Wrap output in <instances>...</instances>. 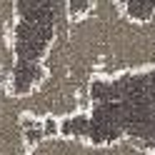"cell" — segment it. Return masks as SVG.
Segmentation results:
<instances>
[{
  "instance_id": "cell-2",
  "label": "cell",
  "mask_w": 155,
  "mask_h": 155,
  "mask_svg": "<svg viewBox=\"0 0 155 155\" xmlns=\"http://www.w3.org/2000/svg\"><path fill=\"white\" fill-rule=\"evenodd\" d=\"M15 40L10 30L0 28V73H13L15 68Z\"/></svg>"
},
{
  "instance_id": "cell-3",
  "label": "cell",
  "mask_w": 155,
  "mask_h": 155,
  "mask_svg": "<svg viewBox=\"0 0 155 155\" xmlns=\"http://www.w3.org/2000/svg\"><path fill=\"white\" fill-rule=\"evenodd\" d=\"M0 28L15 30V0H0Z\"/></svg>"
},
{
  "instance_id": "cell-4",
  "label": "cell",
  "mask_w": 155,
  "mask_h": 155,
  "mask_svg": "<svg viewBox=\"0 0 155 155\" xmlns=\"http://www.w3.org/2000/svg\"><path fill=\"white\" fill-rule=\"evenodd\" d=\"M153 155H155V153H153Z\"/></svg>"
},
{
  "instance_id": "cell-1",
  "label": "cell",
  "mask_w": 155,
  "mask_h": 155,
  "mask_svg": "<svg viewBox=\"0 0 155 155\" xmlns=\"http://www.w3.org/2000/svg\"><path fill=\"white\" fill-rule=\"evenodd\" d=\"M40 65L43 80L18 95L25 115L65 120L90 113L95 80L155 70V18L138 20L118 0H90L85 13L70 18L68 0H60Z\"/></svg>"
}]
</instances>
